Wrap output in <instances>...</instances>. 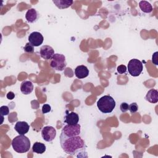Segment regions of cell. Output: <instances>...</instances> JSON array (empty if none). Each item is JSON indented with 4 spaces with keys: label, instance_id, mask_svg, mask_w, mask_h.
Instances as JSON below:
<instances>
[{
    "label": "cell",
    "instance_id": "cell-1",
    "mask_svg": "<svg viewBox=\"0 0 158 158\" xmlns=\"http://www.w3.org/2000/svg\"><path fill=\"white\" fill-rule=\"evenodd\" d=\"M60 144L62 150L70 156H75L78 157H86L84 154H86L87 148L84 140L78 135L72 137H67L60 133Z\"/></svg>",
    "mask_w": 158,
    "mask_h": 158
},
{
    "label": "cell",
    "instance_id": "cell-2",
    "mask_svg": "<svg viewBox=\"0 0 158 158\" xmlns=\"http://www.w3.org/2000/svg\"><path fill=\"white\" fill-rule=\"evenodd\" d=\"M12 146L15 152L18 153H25L30 150V141L24 135H19L12 139Z\"/></svg>",
    "mask_w": 158,
    "mask_h": 158
},
{
    "label": "cell",
    "instance_id": "cell-3",
    "mask_svg": "<svg viewBox=\"0 0 158 158\" xmlns=\"http://www.w3.org/2000/svg\"><path fill=\"white\" fill-rule=\"evenodd\" d=\"M97 107L104 114L110 113L115 107V101L112 96L105 95L100 98L97 101Z\"/></svg>",
    "mask_w": 158,
    "mask_h": 158
},
{
    "label": "cell",
    "instance_id": "cell-4",
    "mask_svg": "<svg viewBox=\"0 0 158 158\" xmlns=\"http://www.w3.org/2000/svg\"><path fill=\"white\" fill-rule=\"evenodd\" d=\"M49 64L51 67L53 69L58 71H62L67 66L65 57L62 54H54L50 60Z\"/></svg>",
    "mask_w": 158,
    "mask_h": 158
},
{
    "label": "cell",
    "instance_id": "cell-5",
    "mask_svg": "<svg viewBox=\"0 0 158 158\" xmlns=\"http://www.w3.org/2000/svg\"><path fill=\"white\" fill-rule=\"evenodd\" d=\"M143 69V65L142 62L139 60L137 59H133L128 62L127 70L131 76H139L141 73Z\"/></svg>",
    "mask_w": 158,
    "mask_h": 158
},
{
    "label": "cell",
    "instance_id": "cell-6",
    "mask_svg": "<svg viewBox=\"0 0 158 158\" xmlns=\"http://www.w3.org/2000/svg\"><path fill=\"white\" fill-rule=\"evenodd\" d=\"M81 126L80 124L69 125L67 124L62 128L61 133L67 137L78 136L80 134Z\"/></svg>",
    "mask_w": 158,
    "mask_h": 158
},
{
    "label": "cell",
    "instance_id": "cell-7",
    "mask_svg": "<svg viewBox=\"0 0 158 158\" xmlns=\"http://www.w3.org/2000/svg\"><path fill=\"white\" fill-rule=\"evenodd\" d=\"M41 136L46 142H52L56 136V130L52 126H45L41 130Z\"/></svg>",
    "mask_w": 158,
    "mask_h": 158
},
{
    "label": "cell",
    "instance_id": "cell-8",
    "mask_svg": "<svg viewBox=\"0 0 158 158\" xmlns=\"http://www.w3.org/2000/svg\"><path fill=\"white\" fill-rule=\"evenodd\" d=\"M28 41L35 47H38L41 45L44 40L42 34L38 31H33L28 36Z\"/></svg>",
    "mask_w": 158,
    "mask_h": 158
},
{
    "label": "cell",
    "instance_id": "cell-9",
    "mask_svg": "<svg viewBox=\"0 0 158 158\" xmlns=\"http://www.w3.org/2000/svg\"><path fill=\"white\" fill-rule=\"evenodd\" d=\"M40 54L43 59L45 60H49L51 59L54 56V50L50 46L44 45L41 47L40 50Z\"/></svg>",
    "mask_w": 158,
    "mask_h": 158
},
{
    "label": "cell",
    "instance_id": "cell-10",
    "mask_svg": "<svg viewBox=\"0 0 158 158\" xmlns=\"http://www.w3.org/2000/svg\"><path fill=\"white\" fill-rule=\"evenodd\" d=\"M79 121V116L78 114L74 112H69L68 110L65 111V115L64 116V122L67 124L75 125L77 124Z\"/></svg>",
    "mask_w": 158,
    "mask_h": 158
},
{
    "label": "cell",
    "instance_id": "cell-11",
    "mask_svg": "<svg viewBox=\"0 0 158 158\" xmlns=\"http://www.w3.org/2000/svg\"><path fill=\"white\" fill-rule=\"evenodd\" d=\"M14 129L19 135H25L29 131L30 126L26 122L19 121L15 123Z\"/></svg>",
    "mask_w": 158,
    "mask_h": 158
},
{
    "label": "cell",
    "instance_id": "cell-12",
    "mask_svg": "<svg viewBox=\"0 0 158 158\" xmlns=\"http://www.w3.org/2000/svg\"><path fill=\"white\" fill-rule=\"evenodd\" d=\"M75 75L79 79L86 78L89 75V70L84 65H78L75 69Z\"/></svg>",
    "mask_w": 158,
    "mask_h": 158
},
{
    "label": "cell",
    "instance_id": "cell-13",
    "mask_svg": "<svg viewBox=\"0 0 158 158\" xmlns=\"http://www.w3.org/2000/svg\"><path fill=\"white\" fill-rule=\"evenodd\" d=\"M33 90V85L29 80H25L22 82L20 85L21 92L25 95L30 94Z\"/></svg>",
    "mask_w": 158,
    "mask_h": 158
},
{
    "label": "cell",
    "instance_id": "cell-14",
    "mask_svg": "<svg viewBox=\"0 0 158 158\" xmlns=\"http://www.w3.org/2000/svg\"><path fill=\"white\" fill-rule=\"evenodd\" d=\"M38 13L36 9L31 8L28 9L25 14V19L29 23H34L38 19Z\"/></svg>",
    "mask_w": 158,
    "mask_h": 158
},
{
    "label": "cell",
    "instance_id": "cell-15",
    "mask_svg": "<svg viewBox=\"0 0 158 158\" xmlns=\"http://www.w3.org/2000/svg\"><path fill=\"white\" fill-rule=\"evenodd\" d=\"M146 101L151 103H157L158 102V91L155 89H149L145 97Z\"/></svg>",
    "mask_w": 158,
    "mask_h": 158
},
{
    "label": "cell",
    "instance_id": "cell-16",
    "mask_svg": "<svg viewBox=\"0 0 158 158\" xmlns=\"http://www.w3.org/2000/svg\"><path fill=\"white\" fill-rule=\"evenodd\" d=\"M53 3L60 9H64L70 7L73 1L72 0H53Z\"/></svg>",
    "mask_w": 158,
    "mask_h": 158
},
{
    "label": "cell",
    "instance_id": "cell-17",
    "mask_svg": "<svg viewBox=\"0 0 158 158\" xmlns=\"http://www.w3.org/2000/svg\"><path fill=\"white\" fill-rule=\"evenodd\" d=\"M46 145L40 142H35L32 146L33 152L36 154H41L46 151Z\"/></svg>",
    "mask_w": 158,
    "mask_h": 158
},
{
    "label": "cell",
    "instance_id": "cell-18",
    "mask_svg": "<svg viewBox=\"0 0 158 158\" xmlns=\"http://www.w3.org/2000/svg\"><path fill=\"white\" fill-rule=\"evenodd\" d=\"M139 7L140 9L144 13H151L153 10L152 5L146 1H139Z\"/></svg>",
    "mask_w": 158,
    "mask_h": 158
},
{
    "label": "cell",
    "instance_id": "cell-19",
    "mask_svg": "<svg viewBox=\"0 0 158 158\" xmlns=\"http://www.w3.org/2000/svg\"><path fill=\"white\" fill-rule=\"evenodd\" d=\"M23 51L27 53H33L34 52V46L28 42L24 46Z\"/></svg>",
    "mask_w": 158,
    "mask_h": 158
},
{
    "label": "cell",
    "instance_id": "cell-20",
    "mask_svg": "<svg viewBox=\"0 0 158 158\" xmlns=\"http://www.w3.org/2000/svg\"><path fill=\"white\" fill-rule=\"evenodd\" d=\"M128 110H130V113L135 114L138 110V106L136 102L131 103L128 106Z\"/></svg>",
    "mask_w": 158,
    "mask_h": 158
},
{
    "label": "cell",
    "instance_id": "cell-21",
    "mask_svg": "<svg viewBox=\"0 0 158 158\" xmlns=\"http://www.w3.org/2000/svg\"><path fill=\"white\" fill-rule=\"evenodd\" d=\"M0 114L1 117L7 115L9 114V109L7 106H2L0 107Z\"/></svg>",
    "mask_w": 158,
    "mask_h": 158
},
{
    "label": "cell",
    "instance_id": "cell-22",
    "mask_svg": "<svg viewBox=\"0 0 158 158\" xmlns=\"http://www.w3.org/2000/svg\"><path fill=\"white\" fill-rule=\"evenodd\" d=\"M127 67L125 65H120L117 67V70L120 74L125 73L127 72Z\"/></svg>",
    "mask_w": 158,
    "mask_h": 158
},
{
    "label": "cell",
    "instance_id": "cell-23",
    "mask_svg": "<svg viewBox=\"0 0 158 158\" xmlns=\"http://www.w3.org/2000/svg\"><path fill=\"white\" fill-rule=\"evenodd\" d=\"M128 106L129 105L127 102H122L120 106V109L122 112H126L128 110Z\"/></svg>",
    "mask_w": 158,
    "mask_h": 158
},
{
    "label": "cell",
    "instance_id": "cell-24",
    "mask_svg": "<svg viewBox=\"0 0 158 158\" xmlns=\"http://www.w3.org/2000/svg\"><path fill=\"white\" fill-rule=\"evenodd\" d=\"M51 107L48 104H45L42 107V113L43 114H46V113L49 112L51 111Z\"/></svg>",
    "mask_w": 158,
    "mask_h": 158
},
{
    "label": "cell",
    "instance_id": "cell-25",
    "mask_svg": "<svg viewBox=\"0 0 158 158\" xmlns=\"http://www.w3.org/2000/svg\"><path fill=\"white\" fill-rule=\"evenodd\" d=\"M157 56H158V52L156 51L155 52L152 56V62L156 65H158V58H157Z\"/></svg>",
    "mask_w": 158,
    "mask_h": 158
},
{
    "label": "cell",
    "instance_id": "cell-26",
    "mask_svg": "<svg viewBox=\"0 0 158 158\" xmlns=\"http://www.w3.org/2000/svg\"><path fill=\"white\" fill-rule=\"evenodd\" d=\"M6 96H7V98L8 99L12 100V99H13L14 98V97H15V94H14L12 91H9V92L7 93Z\"/></svg>",
    "mask_w": 158,
    "mask_h": 158
}]
</instances>
